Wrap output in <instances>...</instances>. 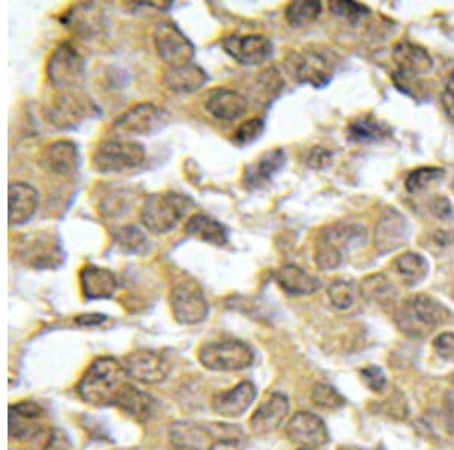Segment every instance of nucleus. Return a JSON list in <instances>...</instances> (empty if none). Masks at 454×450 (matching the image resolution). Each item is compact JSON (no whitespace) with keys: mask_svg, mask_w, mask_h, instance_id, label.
<instances>
[{"mask_svg":"<svg viewBox=\"0 0 454 450\" xmlns=\"http://www.w3.org/2000/svg\"><path fill=\"white\" fill-rule=\"evenodd\" d=\"M223 49L229 57L233 58L241 66H261L273 57V42L269 36H226L223 38Z\"/></svg>","mask_w":454,"mask_h":450,"instance_id":"f8f14e48","label":"nucleus"},{"mask_svg":"<svg viewBox=\"0 0 454 450\" xmlns=\"http://www.w3.org/2000/svg\"><path fill=\"white\" fill-rule=\"evenodd\" d=\"M62 23L83 40H93L105 28L104 12L98 4H79L70 8L62 17Z\"/></svg>","mask_w":454,"mask_h":450,"instance_id":"4be33fe9","label":"nucleus"},{"mask_svg":"<svg viewBox=\"0 0 454 450\" xmlns=\"http://www.w3.org/2000/svg\"><path fill=\"white\" fill-rule=\"evenodd\" d=\"M123 366L129 378L149 385L164 383L171 372V362L166 353L149 349L129 353L124 358Z\"/></svg>","mask_w":454,"mask_h":450,"instance_id":"ddd939ff","label":"nucleus"},{"mask_svg":"<svg viewBox=\"0 0 454 450\" xmlns=\"http://www.w3.org/2000/svg\"><path fill=\"white\" fill-rule=\"evenodd\" d=\"M428 209L434 214V217L442 220V222H453L454 211L453 205L445 196H434L428 201Z\"/></svg>","mask_w":454,"mask_h":450,"instance_id":"49530a36","label":"nucleus"},{"mask_svg":"<svg viewBox=\"0 0 454 450\" xmlns=\"http://www.w3.org/2000/svg\"><path fill=\"white\" fill-rule=\"evenodd\" d=\"M361 378L368 389L374 393H382L383 390L387 389V375L383 372V368L377 367V366L362 368Z\"/></svg>","mask_w":454,"mask_h":450,"instance_id":"a18cd8bd","label":"nucleus"},{"mask_svg":"<svg viewBox=\"0 0 454 450\" xmlns=\"http://www.w3.org/2000/svg\"><path fill=\"white\" fill-rule=\"evenodd\" d=\"M289 413V400L284 393L270 394L250 417L248 426L254 435L263 437L279 430Z\"/></svg>","mask_w":454,"mask_h":450,"instance_id":"6ab92c4d","label":"nucleus"},{"mask_svg":"<svg viewBox=\"0 0 454 450\" xmlns=\"http://www.w3.org/2000/svg\"><path fill=\"white\" fill-rule=\"evenodd\" d=\"M185 231L188 235L194 239L205 241V243L223 248L229 243V231L223 223L207 214H194L188 218L185 225Z\"/></svg>","mask_w":454,"mask_h":450,"instance_id":"2f4dec72","label":"nucleus"},{"mask_svg":"<svg viewBox=\"0 0 454 450\" xmlns=\"http://www.w3.org/2000/svg\"><path fill=\"white\" fill-rule=\"evenodd\" d=\"M211 430V447L209 450H246L247 435L238 424H207Z\"/></svg>","mask_w":454,"mask_h":450,"instance_id":"473e14b6","label":"nucleus"},{"mask_svg":"<svg viewBox=\"0 0 454 450\" xmlns=\"http://www.w3.org/2000/svg\"><path fill=\"white\" fill-rule=\"evenodd\" d=\"M286 70L300 83H308L314 89H323L333 78V64L323 53L314 51L289 53Z\"/></svg>","mask_w":454,"mask_h":450,"instance_id":"9d476101","label":"nucleus"},{"mask_svg":"<svg viewBox=\"0 0 454 450\" xmlns=\"http://www.w3.org/2000/svg\"><path fill=\"white\" fill-rule=\"evenodd\" d=\"M258 396L256 385L250 381L237 383L226 391H218L211 400V408L215 414L226 419H237L247 413Z\"/></svg>","mask_w":454,"mask_h":450,"instance_id":"f3484780","label":"nucleus"},{"mask_svg":"<svg viewBox=\"0 0 454 450\" xmlns=\"http://www.w3.org/2000/svg\"><path fill=\"white\" fill-rule=\"evenodd\" d=\"M78 325L81 327H98L106 321V316L104 314H88V316H79L76 319Z\"/></svg>","mask_w":454,"mask_h":450,"instance_id":"8fccbe9b","label":"nucleus"},{"mask_svg":"<svg viewBox=\"0 0 454 450\" xmlns=\"http://www.w3.org/2000/svg\"><path fill=\"white\" fill-rule=\"evenodd\" d=\"M300 450H318V449H306V447H303V449H300Z\"/></svg>","mask_w":454,"mask_h":450,"instance_id":"864d4df0","label":"nucleus"},{"mask_svg":"<svg viewBox=\"0 0 454 450\" xmlns=\"http://www.w3.org/2000/svg\"><path fill=\"white\" fill-rule=\"evenodd\" d=\"M450 319L449 308L426 295H415L404 300L394 316L398 329L411 338H426Z\"/></svg>","mask_w":454,"mask_h":450,"instance_id":"f03ea898","label":"nucleus"},{"mask_svg":"<svg viewBox=\"0 0 454 450\" xmlns=\"http://www.w3.org/2000/svg\"><path fill=\"white\" fill-rule=\"evenodd\" d=\"M434 352L444 361L454 362V332H442L434 342Z\"/></svg>","mask_w":454,"mask_h":450,"instance_id":"de8ad7c7","label":"nucleus"},{"mask_svg":"<svg viewBox=\"0 0 454 450\" xmlns=\"http://www.w3.org/2000/svg\"><path fill=\"white\" fill-rule=\"evenodd\" d=\"M356 285L350 280H335L327 288V296L336 310L346 311L353 306L356 300Z\"/></svg>","mask_w":454,"mask_h":450,"instance_id":"ea45409f","label":"nucleus"},{"mask_svg":"<svg viewBox=\"0 0 454 450\" xmlns=\"http://www.w3.org/2000/svg\"><path fill=\"white\" fill-rule=\"evenodd\" d=\"M361 293L364 299L370 300L376 305H389L397 297V290L393 282L385 274H372L362 280Z\"/></svg>","mask_w":454,"mask_h":450,"instance_id":"f704fd0d","label":"nucleus"},{"mask_svg":"<svg viewBox=\"0 0 454 450\" xmlns=\"http://www.w3.org/2000/svg\"><path fill=\"white\" fill-rule=\"evenodd\" d=\"M289 440L306 449H318L331 441V434L325 420L308 411H300L293 415L285 430Z\"/></svg>","mask_w":454,"mask_h":450,"instance_id":"4468645a","label":"nucleus"},{"mask_svg":"<svg viewBox=\"0 0 454 450\" xmlns=\"http://www.w3.org/2000/svg\"><path fill=\"white\" fill-rule=\"evenodd\" d=\"M129 375L113 357L98 358L83 373L76 391L83 402L93 407H114Z\"/></svg>","mask_w":454,"mask_h":450,"instance_id":"f257e3e1","label":"nucleus"},{"mask_svg":"<svg viewBox=\"0 0 454 450\" xmlns=\"http://www.w3.org/2000/svg\"><path fill=\"white\" fill-rule=\"evenodd\" d=\"M94 113H98V108L90 98H82L74 91H61L46 109V117L59 130H74Z\"/></svg>","mask_w":454,"mask_h":450,"instance_id":"9b49d317","label":"nucleus"},{"mask_svg":"<svg viewBox=\"0 0 454 450\" xmlns=\"http://www.w3.org/2000/svg\"><path fill=\"white\" fill-rule=\"evenodd\" d=\"M332 152L331 150L325 149L321 146H315L312 149L308 152L306 155L305 162L310 169L315 170H323L325 167H329L332 164Z\"/></svg>","mask_w":454,"mask_h":450,"instance_id":"09e8293b","label":"nucleus"},{"mask_svg":"<svg viewBox=\"0 0 454 450\" xmlns=\"http://www.w3.org/2000/svg\"><path fill=\"white\" fill-rule=\"evenodd\" d=\"M389 135L387 124L377 122L372 117H362L348 126V138L355 143H370L382 140Z\"/></svg>","mask_w":454,"mask_h":450,"instance_id":"c9c22d12","label":"nucleus"},{"mask_svg":"<svg viewBox=\"0 0 454 450\" xmlns=\"http://www.w3.org/2000/svg\"><path fill=\"white\" fill-rule=\"evenodd\" d=\"M145 146L138 141L113 138L98 146L93 154V167L102 175L134 170L145 162Z\"/></svg>","mask_w":454,"mask_h":450,"instance_id":"39448f33","label":"nucleus"},{"mask_svg":"<svg viewBox=\"0 0 454 450\" xmlns=\"http://www.w3.org/2000/svg\"><path fill=\"white\" fill-rule=\"evenodd\" d=\"M310 399L317 407L323 409H340L346 405V399L342 398V394L338 393V390L333 389L327 383H317Z\"/></svg>","mask_w":454,"mask_h":450,"instance_id":"37998d69","label":"nucleus"},{"mask_svg":"<svg viewBox=\"0 0 454 450\" xmlns=\"http://www.w3.org/2000/svg\"><path fill=\"white\" fill-rule=\"evenodd\" d=\"M276 282L289 296H312L321 288V280L299 265L286 264L276 273Z\"/></svg>","mask_w":454,"mask_h":450,"instance_id":"cd10ccee","label":"nucleus"},{"mask_svg":"<svg viewBox=\"0 0 454 450\" xmlns=\"http://www.w3.org/2000/svg\"><path fill=\"white\" fill-rule=\"evenodd\" d=\"M205 108L215 119L223 122H235L246 114L248 100L237 90L222 87V89H214L209 91L205 99Z\"/></svg>","mask_w":454,"mask_h":450,"instance_id":"b1692460","label":"nucleus"},{"mask_svg":"<svg viewBox=\"0 0 454 450\" xmlns=\"http://www.w3.org/2000/svg\"><path fill=\"white\" fill-rule=\"evenodd\" d=\"M81 288L88 300L111 299L119 290V280L114 272L98 265L88 264L79 273Z\"/></svg>","mask_w":454,"mask_h":450,"instance_id":"a878e982","label":"nucleus"},{"mask_svg":"<svg viewBox=\"0 0 454 450\" xmlns=\"http://www.w3.org/2000/svg\"><path fill=\"white\" fill-rule=\"evenodd\" d=\"M114 240L123 252L132 255H145L149 252V239L138 226L128 225L114 233Z\"/></svg>","mask_w":454,"mask_h":450,"instance_id":"4c0bfd02","label":"nucleus"},{"mask_svg":"<svg viewBox=\"0 0 454 450\" xmlns=\"http://www.w3.org/2000/svg\"><path fill=\"white\" fill-rule=\"evenodd\" d=\"M394 269L409 287L421 284L428 274L427 259L417 252H406L394 261Z\"/></svg>","mask_w":454,"mask_h":450,"instance_id":"72a5a7b5","label":"nucleus"},{"mask_svg":"<svg viewBox=\"0 0 454 450\" xmlns=\"http://www.w3.org/2000/svg\"><path fill=\"white\" fill-rule=\"evenodd\" d=\"M411 237V226L408 218L395 208H389L379 218L374 231V246L379 254H391L408 243Z\"/></svg>","mask_w":454,"mask_h":450,"instance_id":"2eb2a0df","label":"nucleus"},{"mask_svg":"<svg viewBox=\"0 0 454 450\" xmlns=\"http://www.w3.org/2000/svg\"><path fill=\"white\" fill-rule=\"evenodd\" d=\"M445 178L444 169L439 167H419L417 170L411 171L404 186L409 193L417 194V193L426 192L428 188L436 186Z\"/></svg>","mask_w":454,"mask_h":450,"instance_id":"58836bf2","label":"nucleus"},{"mask_svg":"<svg viewBox=\"0 0 454 450\" xmlns=\"http://www.w3.org/2000/svg\"><path fill=\"white\" fill-rule=\"evenodd\" d=\"M197 357L201 366L212 372H239L254 361V349L247 343L233 338L205 343Z\"/></svg>","mask_w":454,"mask_h":450,"instance_id":"20e7f679","label":"nucleus"},{"mask_svg":"<svg viewBox=\"0 0 454 450\" xmlns=\"http://www.w3.org/2000/svg\"><path fill=\"white\" fill-rule=\"evenodd\" d=\"M170 308L175 320L186 327L199 325L209 316L205 293L194 280H182L171 288Z\"/></svg>","mask_w":454,"mask_h":450,"instance_id":"6e6552de","label":"nucleus"},{"mask_svg":"<svg viewBox=\"0 0 454 450\" xmlns=\"http://www.w3.org/2000/svg\"><path fill=\"white\" fill-rule=\"evenodd\" d=\"M40 194L27 182H11L8 186V223L11 228L21 226L35 216Z\"/></svg>","mask_w":454,"mask_h":450,"instance_id":"aec40b11","label":"nucleus"},{"mask_svg":"<svg viewBox=\"0 0 454 450\" xmlns=\"http://www.w3.org/2000/svg\"><path fill=\"white\" fill-rule=\"evenodd\" d=\"M263 130H265V120L261 117L247 120L241 126H238V130L233 134V143L238 146L252 145L261 138Z\"/></svg>","mask_w":454,"mask_h":450,"instance_id":"c03bdc74","label":"nucleus"},{"mask_svg":"<svg viewBox=\"0 0 454 450\" xmlns=\"http://www.w3.org/2000/svg\"><path fill=\"white\" fill-rule=\"evenodd\" d=\"M43 408L32 400H23L20 404L11 405L8 415V434L16 440H29L40 434V419Z\"/></svg>","mask_w":454,"mask_h":450,"instance_id":"5701e85b","label":"nucleus"},{"mask_svg":"<svg viewBox=\"0 0 454 450\" xmlns=\"http://www.w3.org/2000/svg\"><path fill=\"white\" fill-rule=\"evenodd\" d=\"M453 188H454V182H453Z\"/></svg>","mask_w":454,"mask_h":450,"instance_id":"5fc2aeb1","label":"nucleus"},{"mask_svg":"<svg viewBox=\"0 0 454 450\" xmlns=\"http://www.w3.org/2000/svg\"><path fill=\"white\" fill-rule=\"evenodd\" d=\"M442 93L449 94L451 98H454V70L450 75L449 81L445 83V90Z\"/></svg>","mask_w":454,"mask_h":450,"instance_id":"3c124183","label":"nucleus"},{"mask_svg":"<svg viewBox=\"0 0 454 450\" xmlns=\"http://www.w3.org/2000/svg\"><path fill=\"white\" fill-rule=\"evenodd\" d=\"M323 5L317 0H297L291 2L285 10V19L291 27L301 28L309 25L320 17Z\"/></svg>","mask_w":454,"mask_h":450,"instance_id":"e433bc0d","label":"nucleus"},{"mask_svg":"<svg viewBox=\"0 0 454 450\" xmlns=\"http://www.w3.org/2000/svg\"><path fill=\"white\" fill-rule=\"evenodd\" d=\"M315 264L318 269L323 272H329V270H336L342 264L344 261V255L340 254L338 249L333 248L332 244L325 243L318 240L317 246H315Z\"/></svg>","mask_w":454,"mask_h":450,"instance_id":"79ce46f5","label":"nucleus"},{"mask_svg":"<svg viewBox=\"0 0 454 450\" xmlns=\"http://www.w3.org/2000/svg\"><path fill=\"white\" fill-rule=\"evenodd\" d=\"M207 81L209 75L196 62L184 67L167 68L164 73V83L167 87L177 94L196 93Z\"/></svg>","mask_w":454,"mask_h":450,"instance_id":"c756f323","label":"nucleus"},{"mask_svg":"<svg viewBox=\"0 0 454 450\" xmlns=\"http://www.w3.org/2000/svg\"><path fill=\"white\" fill-rule=\"evenodd\" d=\"M393 59L397 64L395 76L404 79H419L434 67L430 53L424 47L409 42H400L394 46Z\"/></svg>","mask_w":454,"mask_h":450,"instance_id":"412c9836","label":"nucleus"},{"mask_svg":"<svg viewBox=\"0 0 454 450\" xmlns=\"http://www.w3.org/2000/svg\"><path fill=\"white\" fill-rule=\"evenodd\" d=\"M155 402V399L152 398L149 393L135 387L134 383H128L120 391L114 407L121 409L124 414L129 415L137 422L145 423V420H149L150 415L153 413Z\"/></svg>","mask_w":454,"mask_h":450,"instance_id":"7c9ffc66","label":"nucleus"},{"mask_svg":"<svg viewBox=\"0 0 454 450\" xmlns=\"http://www.w3.org/2000/svg\"><path fill=\"white\" fill-rule=\"evenodd\" d=\"M329 8L336 17L350 21L351 25H357L359 21L365 20L372 12L367 6L357 4V2H350V0H344V2L333 0Z\"/></svg>","mask_w":454,"mask_h":450,"instance_id":"a19ab883","label":"nucleus"},{"mask_svg":"<svg viewBox=\"0 0 454 450\" xmlns=\"http://www.w3.org/2000/svg\"><path fill=\"white\" fill-rule=\"evenodd\" d=\"M153 43L156 52L168 68L188 66L196 57L194 43L173 21H162L155 28Z\"/></svg>","mask_w":454,"mask_h":450,"instance_id":"0eeeda50","label":"nucleus"},{"mask_svg":"<svg viewBox=\"0 0 454 450\" xmlns=\"http://www.w3.org/2000/svg\"><path fill=\"white\" fill-rule=\"evenodd\" d=\"M340 450H364V449H359V447H344V449H342V447H340Z\"/></svg>","mask_w":454,"mask_h":450,"instance_id":"603ef678","label":"nucleus"},{"mask_svg":"<svg viewBox=\"0 0 454 450\" xmlns=\"http://www.w3.org/2000/svg\"><path fill=\"white\" fill-rule=\"evenodd\" d=\"M170 122L166 109L155 104H138L128 109L114 123V130L120 135H149L160 132Z\"/></svg>","mask_w":454,"mask_h":450,"instance_id":"1a4fd4ad","label":"nucleus"},{"mask_svg":"<svg viewBox=\"0 0 454 450\" xmlns=\"http://www.w3.org/2000/svg\"><path fill=\"white\" fill-rule=\"evenodd\" d=\"M85 75V59L72 43L57 47L47 62V78L57 91H73L78 89Z\"/></svg>","mask_w":454,"mask_h":450,"instance_id":"423d86ee","label":"nucleus"},{"mask_svg":"<svg viewBox=\"0 0 454 450\" xmlns=\"http://www.w3.org/2000/svg\"><path fill=\"white\" fill-rule=\"evenodd\" d=\"M192 207V199L181 193H155L145 197L140 220L149 233L164 235L171 233L184 220Z\"/></svg>","mask_w":454,"mask_h":450,"instance_id":"7ed1b4c3","label":"nucleus"},{"mask_svg":"<svg viewBox=\"0 0 454 450\" xmlns=\"http://www.w3.org/2000/svg\"><path fill=\"white\" fill-rule=\"evenodd\" d=\"M286 164V154L284 149H276L265 152L256 162L246 167L244 170L243 184L248 190H258L273 181V178L284 169Z\"/></svg>","mask_w":454,"mask_h":450,"instance_id":"393cba45","label":"nucleus"},{"mask_svg":"<svg viewBox=\"0 0 454 450\" xmlns=\"http://www.w3.org/2000/svg\"><path fill=\"white\" fill-rule=\"evenodd\" d=\"M321 241L332 244L346 257L348 250L367 243V229L357 223H336L321 233Z\"/></svg>","mask_w":454,"mask_h":450,"instance_id":"c85d7f7f","label":"nucleus"},{"mask_svg":"<svg viewBox=\"0 0 454 450\" xmlns=\"http://www.w3.org/2000/svg\"><path fill=\"white\" fill-rule=\"evenodd\" d=\"M168 438L176 450H209L212 441L207 424L194 423L188 420L171 424Z\"/></svg>","mask_w":454,"mask_h":450,"instance_id":"bb28decb","label":"nucleus"},{"mask_svg":"<svg viewBox=\"0 0 454 450\" xmlns=\"http://www.w3.org/2000/svg\"><path fill=\"white\" fill-rule=\"evenodd\" d=\"M21 258L35 269H57L64 263V250L61 241L51 233H36L21 244Z\"/></svg>","mask_w":454,"mask_h":450,"instance_id":"dca6fc26","label":"nucleus"},{"mask_svg":"<svg viewBox=\"0 0 454 450\" xmlns=\"http://www.w3.org/2000/svg\"><path fill=\"white\" fill-rule=\"evenodd\" d=\"M40 166L57 177L70 178L76 175L81 167L78 146L70 140L53 141L40 156Z\"/></svg>","mask_w":454,"mask_h":450,"instance_id":"a211bd4d","label":"nucleus"}]
</instances>
